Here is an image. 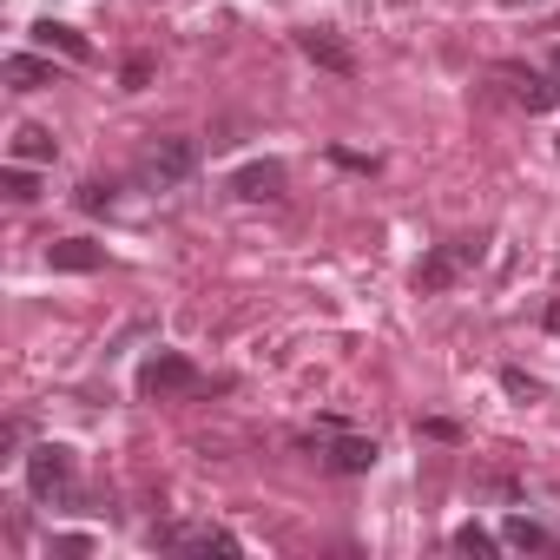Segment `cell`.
<instances>
[{
  "label": "cell",
  "instance_id": "3957f363",
  "mask_svg": "<svg viewBox=\"0 0 560 560\" xmlns=\"http://www.w3.org/2000/svg\"><path fill=\"white\" fill-rule=\"evenodd\" d=\"M191 172H198V139L172 132V139H152L145 145V178L152 185H185Z\"/></svg>",
  "mask_w": 560,
  "mask_h": 560
},
{
  "label": "cell",
  "instance_id": "44dd1931",
  "mask_svg": "<svg viewBox=\"0 0 560 560\" xmlns=\"http://www.w3.org/2000/svg\"><path fill=\"white\" fill-rule=\"evenodd\" d=\"M47 553H93V540L86 534H60V540H47Z\"/></svg>",
  "mask_w": 560,
  "mask_h": 560
},
{
  "label": "cell",
  "instance_id": "52a82bcc",
  "mask_svg": "<svg viewBox=\"0 0 560 560\" xmlns=\"http://www.w3.org/2000/svg\"><path fill=\"white\" fill-rule=\"evenodd\" d=\"M298 54H304L311 67H324V73H343V80L357 73V47H350L343 34H330V27H304V34H298Z\"/></svg>",
  "mask_w": 560,
  "mask_h": 560
},
{
  "label": "cell",
  "instance_id": "ac0fdd59",
  "mask_svg": "<svg viewBox=\"0 0 560 560\" xmlns=\"http://www.w3.org/2000/svg\"><path fill=\"white\" fill-rule=\"evenodd\" d=\"M501 389H508V396H514V402H540V383H534V376H527V370H514V363H508V370H501Z\"/></svg>",
  "mask_w": 560,
  "mask_h": 560
},
{
  "label": "cell",
  "instance_id": "6da1fadb",
  "mask_svg": "<svg viewBox=\"0 0 560 560\" xmlns=\"http://www.w3.org/2000/svg\"><path fill=\"white\" fill-rule=\"evenodd\" d=\"M198 389H205V376H198V363L185 350H152L145 370H139V396L172 402V396H198Z\"/></svg>",
  "mask_w": 560,
  "mask_h": 560
},
{
  "label": "cell",
  "instance_id": "9c48e42d",
  "mask_svg": "<svg viewBox=\"0 0 560 560\" xmlns=\"http://www.w3.org/2000/svg\"><path fill=\"white\" fill-rule=\"evenodd\" d=\"M376 455H383V448H376L370 435H343V429H337V435H324V462H330L337 475H370V468H376Z\"/></svg>",
  "mask_w": 560,
  "mask_h": 560
},
{
  "label": "cell",
  "instance_id": "7a4b0ae2",
  "mask_svg": "<svg viewBox=\"0 0 560 560\" xmlns=\"http://www.w3.org/2000/svg\"><path fill=\"white\" fill-rule=\"evenodd\" d=\"M27 488H34V501H80V488H73V448L67 442H40L27 455Z\"/></svg>",
  "mask_w": 560,
  "mask_h": 560
},
{
  "label": "cell",
  "instance_id": "4fadbf2b",
  "mask_svg": "<svg viewBox=\"0 0 560 560\" xmlns=\"http://www.w3.org/2000/svg\"><path fill=\"white\" fill-rule=\"evenodd\" d=\"M8 152H14L21 165H54V159H60V139H54V126H21V132L8 139Z\"/></svg>",
  "mask_w": 560,
  "mask_h": 560
},
{
  "label": "cell",
  "instance_id": "603a6c76",
  "mask_svg": "<svg viewBox=\"0 0 560 560\" xmlns=\"http://www.w3.org/2000/svg\"><path fill=\"white\" fill-rule=\"evenodd\" d=\"M547 330H560V304H547Z\"/></svg>",
  "mask_w": 560,
  "mask_h": 560
},
{
  "label": "cell",
  "instance_id": "8992f818",
  "mask_svg": "<svg viewBox=\"0 0 560 560\" xmlns=\"http://www.w3.org/2000/svg\"><path fill=\"white\" fill-rule=\"evenodd\" d=\"M462 277H468V257H462V244L448 237V244H435V250L416 264V291H422V298H442V291L462 284Z\"/></svg>",
  "mask_w": 560,
  "mask_h": 560
},
{
  "label": "cell",
  "instance_id": "7c38bea8",
  "mask_svg": "<svg viewBox=\"0 0 560 560\" xmlns=\"http://www.w3.org/2000/svg\"><path fill=\"white\" fill-rule=\"evenodd\" d=\"M47 264H54V270L86 277V270H100V264H106V244H93V237H54V244H47Z\"/></svg>",
  "mask_w": 560,
  "mask_h": 560
},
{
  "label": "cell",
  "instance_id": "9a60e30c",
  "mask_svg": "<svg viewBox=\"0 0 560 560\" xmlns=\"http://www.w3.org/2000/svg\"><path fill=\"white\" fill-rule=\"evenodd\" d=\"M0 191H8L14 205H34V198H40V178H34V172H27L21 159H14L8 172H0Z\"/></svg>",
  "mask_w": 560,
  "mask_h": 560
},
{
  "label": "cell",
  "instance_id": "2e32d148",
  "mask_svg": "<svg viewBox=\"0 0 560 560\" xmlns=\"http://www.w3.org/2000/svg\"><path fill=\"white\" fill-rule=\"evenodd\" d=\"M455 553H481V560H488V553H501V540H494L481 521H462V527H455Z\"/></svg>",
  "mask_w": 560,
  "mask_h": 560
},
{
  "label": "cell",
  "instance_id": "8fae6325",
  "mask_svg": "<svg viewBox=\"0 0 560 560\" xmlns=\"http://www.w3.org/2000/svg\"><path fill=\"white\" fill-rule=\"evenodd\" d=\"M0 80L14 93H40V86H54V54H8L0 60Z\"/></svg>",
  "mask_w": 560,
  "mask_h": 560
},
{
  "label": "cell",
  "instance_id": "277c9868",
  "mask_svg": "<svg viewBox=\"0 0 560 560\" xmlns=\"http://www.w3.org/2000/svg\"><path fill=\"white\" fill-rule=\"evenodd\" d=\"M152 547H185V553H224V560H237V553H244V540H237V534H224V527H185V521H165V527H152Z\"/></svg>",
  "mask_w": 560,
  "mask_h": 560
},
{
  "label": "cell",
  "instance_id": "30bf717a",
  "mask_svg": "<svg viewBox=\"0 0 560 560\" xmlns=\"http://www.w3.org/2000/svg\"><path fill=\"white\" fill-rule=\"evenodd\" d=\"M34 47H40V54H60V60H73V67H86V60H93V40H86V34H73L67 21H34Z\"/></svg>",
  "mask_w": 560,
  "mask_h": 560
},
{
  "label": "cell",
  "instance_id": "5b68a950",
  "mask_svg": "<svg viewBox=\"0 0 560 560\" xmlns=\"http://www.w3.org/2000/svg\"><path fill=\"white\" fill-rule=\"evenodd\" d=\"M494 80H508L514 106H527V113H553V106H560V80H547V73H534V67H521V60H501Z\"/></svg>",
  "mask_w": 560,
  "mask_h": 560
},
{
  "label": "cell",
  "instance_id": "cb8c5ba5",
  "mask_svg": "<svg viewBox=\"0 0 560 560\" xmlns=\"http://www.w3.org/2000/svg\"><path fill=\"white\" fill-rule=\"evenodd\" d=\"M501 8H540V0H501Z\"/></svg>",
  "mask_w": 560,
  "mask_h": 560
},
{
  "label": "cell",
  "instance_id": "7402d4cb",
  "mask_svg": "<svg viewBox=\"0 0 560 560\" xmlns=\"http://www.w3.org/2000/svg\"><path fill=\"white\" fill-rule=\"evenodd\" d=\"M330 159H337V165H350V172H376V159H363V152H343V145H337Z\"/></svg>",
  "mask_w": 560,
  "mask_h": 560
},
{
  "label": "cell",
  "instance_id": "e0dca14e",
  "mask_svg": "<svg viewBox=\"0 0 560 560\" xmlns=\"http://www.w3.org/2000/svg\"><path fill=\"white\" fill-rule=\"evenodd\" d=\"M73 205H80V211H113V185H106V178H86V185L73 191Z\"/></svg>",
  "mask_w": 560,
  "mask_h": 560
},
{
  "label": "cell",
  "instance_id": "5bb4252c",
  "mask_svg": "<svg viewBox=\"0 0 560 560\" xmlns=\"http://www.w3.org/2000/svg\"><path fill=\"white\" fill-rule=\"evenodd\" d=\"M501 540H508V547H527V553H547V547H553V534H547V527H540L534 514H508Z\"/></svg>",
  "mask_w": 560,
  "mask_h": 560
},
{
  "label": "cell",
  "instance_id": "d6986e66",
  "mask_svg": "<svg viewBox=\"0 0 560 560\" xmlns=\"http://www.w3.org/2000/svg\"><path fill=\"white\" fill-rule=\"evenodd\" d=\"M119 80H126V93H139V86H152V60H145V54H132Z\"/></svg>",
  "mask_w": 560,
  "mask_h": 560
},
{
  "label": "cell",
  "instance_id": "d4e9b609",
  "mask_svg": "<svg viewBox=\"0 0 560 560\" xmlns=\"http://www.w3.org/2000/svg\"><path fill=\"white\" fill-rule=\"evenodd\" d=\"M553 80H560V47H553Z\"/></svg>",
  "mask_w": 560,
  "mask_h": 560
},
{
  "label": "cell",
  "instance_id": "ffe728a7",
  "mask_svg": "<svg viewBox=\"0 0 560 560\" xmlns=\"http://www.w3.org/2000/svg\"><path fill=\"white\" fill-rule=\"evenodd\" d=\"M422 435H429V442H462V429H455L448 416H422Z\"/></svg>",
  "mask_w": 560,
  "mask_h": 560
},
{
  "label": "cell",
  "instance_id": "ba28073f",
  "mask_svg": "<svg viewBox=\"0 0 560 560\" xmlns=\"http://www.w3.org/2000/svg\"><path fill=\"white\" fill-rule=\"evenodd\" d=\"M284 185H291V172L277 165V159H250V165L231 178V191H237V198H250V205H270V198H284Z\"/></svg>",
  "mask_w": 560,
  "mask_h": 560
}]
</instances>
